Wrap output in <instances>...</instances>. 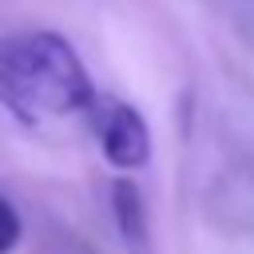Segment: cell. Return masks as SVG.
Listing matches in <instances>:
<instances>
[{
	"mask_svg": "<svg viewBox=\"0 0 254 254\" xmlns=\"http://www.w3.org/2000/svg\"><path fill=\"white\" fill-rule=\"evenodd\" d=\"M99 147L115 171H139L151 159V131H147V119L139 115V107L111 103L99 115Z\"/></svg>",
	"mask_w": 254,
	"mask_h": 254,
	"instance_id": "obj_2",
	"label": "cell"
},
{
	"mask_svg": "<svg viewBox=\"0 0 254 254\" xmlns=\"http://www.w3.org/2000/svg\"><path fill=\"white\" fill-rule=\"evenodd\" d=\"M20 234H24L20 214H16V206L0 194V254H12V250H16V242H20Z\"/></svg>",
	"mask_w": 254,
	"mask_h": 254,
	"instance_id": "obj_4",
	"label": "cell"
},
{
	"mask_svg": "<svg viewBox=\"0 0 254 254\" xmlns=\"http://www.w3.org/2000/svg\"><path fill=\"white\" fill-rule=\"evenodd\" d=\"M0 103L24 123H40L87 111L95 87L64 36L28 32L0 44Z\"/></svg>",
	"mask_w": 254,
	"mask_h": 254,
	"instance_id": "obj_1",
	"label": "cell"
},
{
	"mask_svg": "<svg viewBox=\"0 0 254 254\" xmlns=\"http://www.w3.org/2000/svg\"><path fill=\"white\" fill-rule=\"evenodd\" d=\"M111 214L119 226V238L131 254H151V222H147V202L143 190L135 187V179H127V171L111 183Z\"/></svg>",
	"mask_w": 254,
	"mask_h": 254,
	"instance_id": "obj_3",
	"label": "cell"
}]
</instances>
